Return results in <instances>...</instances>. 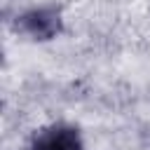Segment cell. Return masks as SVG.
<instances>
[{
  "mask_svg": "<svg viewBox=\"0 0 150 150\" xmlns=\"http://www.w3.org/2000/svg\"><path fill=\"white\" fill-rule=\"evenodd\" d=\"M12 30L30 42H49L63 33V14L56 5H38L12 19Z\"/></svg>",
  "mask_w": 150,
  "mask_h": 150,
  "instance_id": "1",
  "label": "cell"
},
{
  "mask_svg": "<svg viewBox=\"0 0 150 150\" xmlns=\"http://www.w3.org/2000/svg\"><path fill=\"white\" fill-rule=\"evenodd\" d=\"M23 150H84V138L77 124L52 122L35 129Z\"/></svg>",
  "mask_w": 150,
  "mask_h": 150,
  "instance_id": "2",
  "label": "cell"
}]
</instances>
